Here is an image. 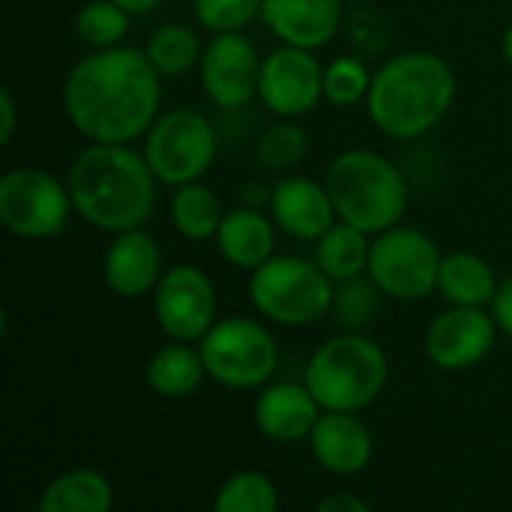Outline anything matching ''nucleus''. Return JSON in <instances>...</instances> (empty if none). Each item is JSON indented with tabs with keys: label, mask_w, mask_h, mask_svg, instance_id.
Listing matches in <instances>:
<instances>
[{
	"label": "nucleus",
	"mask_w": 512,
	"mask_h": 512,
	"mask_svg": "<svg viewBox=\"0 0 512 512\" xmlns=\"http://www.w3.org/2000/svg\"><path fill=\"white\" fill-rule=\"evenodd\" d=\"M63 114L87 141L129 144L159 117L162 75L147 51L114 45L81 57L60 90Z\"/></svg>",
	"instance_id": "1"
},
{
	"label": "nucleus",
	"mask_w": 512,
	"mask_h": 512,
	"mask_svg": "<svg viewBox=\"0 0 512 512\" xmlns=\"http://www.w3.org/2000/svg\"><path fill=\"white\" fill-rule=\"evenodd\" d=\"M321 411L324 408L318 405L306 381L303 384L282 381L258 393L252 405V423L264 438L276 444H297V441H309Z\"/></svg>",
	"instance_id": "18"
},
{
	"label": "nucleus",
	"mask_w": 512,
	"mask_h": 512,
	"mask_svg": "<svg viewBox=\"0 0 512 512\" xmlns=\"http://www.w3.org/2000/svg\"><path fill=\"white\" fill-rule=\"evenodd\" d=\"M390 363L384 348L360 330H345L324 345L306 363V387L324 411H354L375 405L387 387Z\"/></svg>",
	"instance_id": "5"
},
{
	"label": "nucleus",
	"mask_w": 512,
	"mask_h": 512,
	"mask_svg": "<svg viewBox=\"0 0 512 512\" xmlns=\"http://www.w3.org/2000/svg\"><path fill=\"white\" fill-rule=\"evenodd\" d=\"M309 447L315 462L333 477L363 474L375 453L372 432L354 411H324L309 435Z\"/></svg>",
	"instance_id": "15"
},
{
	"label": "nucleus",
	"mask_w": 512,
	"mask_h": 512,
	"mask_svg": "<svg viewBox=\"0 0 512 512\" xmlns=\"http://www.w3.org/2000/svg\"><path fill=\"white\" fill-rule=\"evenodd\" d=\"M324 186L342 222L369 237L399 225L408 213L405 174L375 150H342L324 171Z\"/></svg>",
	"instance_id": "4"
},
{
	"label": "nucleus",
	"mask_w": 512,
	"mask_h": 512,
	"mask_svg": "<svg viewBox=\"0 0 512 512\" xmlns=\"http://www.w3.org/2000/svg\"><path fill=\"white\" fill-rule=\"evenodd\" d=\"M264 0H192L195 21L210 33H234L261 18Z\"/></svg>",
	"instance_id": "32"
},
{
	"label": "nucleus",
	"mask_w": 512,
	"mask_h": 512,
	"mask_svg": "<svg viewBox=\"0 0 512 512\" xmlns=\"http://www.w3.org/2000/svg\"><path fill=\"white\" fill-rule=\"evenodd\" d=\"M489 309H492V318H495L498 330L512 342V276H507L498 285V294H495V300H492Z\"/></svg>",
	"instance_id": "33"
},
{
	"label": "nucleus",
	"mask_w": 512,
	"mask_h": 512,
	"mask_svg": "<svg viewBox=\"0 0 512 512\" xmlns=\"http://www.w3.org/2000/svg\"><path fill=\"white\" fill-rule=\"evenodd\" d=\"M369 234L348 225V222H333L318 240H315V264L333 279L345 282L354 276H363L369 270Z\"/></svg>",
	"instance_id": "24"
},
{
	"label": "nucleus",
	"mask_w": 512,
	"mask_h": 512,
	"mask_svg": "<svg viewBox=\"0 0 512 512\" xmlns=\"http://www.w3.org/2000/svg\"><path fill=\"white\" fill-rule=\"evenodd\" d=\"M501 48H504V60L512 66V24L507 27V33H504V39H501Z\"/></svg>",
	"instance_id": "37"
},
{
	"label": "nucleus",
	"mask_w": 512,
	"mask_h": 512,
	"mask_svg": "<svg viewBox=\"0 0 512 512\" xmlns=\"http://www.w3.org/2000/svg\"><path fill=\"white\" fill-rule=\"evenodd\" d=\"M261 21L279 42L318 51L339 33L342 0H264Z\"/></svg>",
	"instance_id": "19"
},
{
	"label": "nucleus",
	"mask_w": 512,
	"mask_h": 512,
	"mask_svg": "<svg viewBox=\"0 0 512 512\" xmlns=\"http://www.w3.org/2000/svg\"><path fill=\"white\" fill-rule=\"evenodd\" d=\"M309 150V135L300 123H294L291 117H282L279 123H273L255 144V162L264 171H288L297 162H303Z\"/></svg>",
	"instance_id": "29"
},
{
	"label": "nucleus",
	"mask_w": 512,
	"mask_h": 512,
	"mask_svg": "<svg viewBox=\"0 0 512 512\" xmlns=\"http://www.w3.org/2000/svg\"><path fill=\"white\" fill-rule=\"evenodd\" d=\"M114 504L111 483L93 468H69L57 474L39 495V512H108Z\"/></svg>",
	"instance_id": "22"
},
{
	"label": "nucleus",
	"mask_w": 512,
	"mask_h": 512,
	"mask_svg": "<svg viewBox=\"0 0 512 512\" xmlns=\"http://www.w3.org/2000/svg\"><path fill=\"white\" fill-rule=\"evenodd\" d=\"M372 504L363 501L360 495H351V492H336V495H327L321 504H318V512H369Z\"/></svg>",
	"instance_id": "34"
},
{
	"label": "nucleus",
	"mask_w": 512,
	"mask_h": 512,
	"mask_svg": "<svg viewBox=\"0 0 512 512\" xmlns=\"http://www.w3.org/2000/svg\"><path fill=\"white\" fill-rule=\"evenodd\" d=\"M144 159L165 186L201 180L216 159V129L201 111L171 108L147 129Z\"/></svg>",
	"instance_id": "10"
},
{
	"label": "nucleus",
	"mask_w": 512,
	"mask_h": 512,
	"mask_svg": "<svg viewBox=\"0 0 512 512\" xmlns=\"http://www.w3.org/2000/svg\"><path fill=\"white\" fill-rule=\"evenodd\" d=\"M129 21H132V15L123 6H117L114 0H87L75 12V33L93 51L114 48V45H123V39L129 33Z\"/></svg>",
	"instance_id": "28"
},
{
	"label": "nucleus",
	"mask_w": 512,
	"mask_h": 512,
	"mask_svg": "<svg viewBox=\"0 0 512 512\" xmlns=\"http://www.w3.org/2000/svg\"><path fill=\"white\" fill-rule=\"evenodd\" d=\"M498 324L483 306H450L426 330V357L441 372H468L489 357Z\"/></svg>",
	"instance_id": "13"
},
{
	"label": "nucleus",
	"mask_w": 512,
	"mask_h": 512,
	"mask_svg": "<svg viewBox=\"0 0 512 512\" xmlns=\"http://www.w3.org/2000/svg\"><path fill=\"white\" fill-rule=\"evenodd\" d=\"M147 57L162 78H180L201 63V42L186 24H162L147 39Z\"/></svg>",
	"instance_id": "26"
},
{
	"label": "nucleus",
	"mask_w": 512,
	"mask_h": 512,
	"mask_svg": "<svg viewBox=\"0 0 512 512\" xmlns=\"http://www.w3.org/2000/svg\"><path fill=\"white\" fill-rule=\"evenodd\" d=\"M270 216L288 237L306 243H315L339 219L327 186L309 177H282L270 189Z\"/></svg>",
	"instance_id": "17"
},
{
	"label": "nucleus",
	"mask_w": 512,
	"mask_h": 512,
	"mask_svg": "<svg viewBox=\"0 0 512 512\" xmlns=\"http://www.w3.org/2000/svg\"><path fill=\"white\" fill-rule=\"evenodd\" d=\"M66 183L75 213L105 234L141 228L156 207L159 180L144 153L129 144L90 141L72 159Z\"/></svg>",
	"instance_id": "2"
},
{
	"label": "nucleus",
	"mask_w": 512,
	"mask_h": 512,
	"mask_svg": "<svg viewBox=\"0 0 512 512\" xmlns=\"http://www.w3.org/2000/svg\"><path fill=\"white\" fill-rule=\"evenodd\" d=\"M378 294H381V288L372 282V276L369 279L354 276V279L336 282L330 315L345 330H363L366 324H372V318L378 312Z\"/></svg>",
	"instance_id": "30"
},
{
	"label": "nucleus",
	"mask_w": 512,
	"mask_h": 512,
	"mask_svg": "<svg viewBox=\"0 0 512 512\" xmlns=\"http://www.w3.org/2000/svg\"><path fill=\"white\" fill-rule=\"evenodd\" d=\"M162 273V249L144 228L114 234L102 261V276L111 294L126 300L144 297L159 285Z\"/></svg>",
	"instance_id": "16"
},
{
	"label": "nucleus",
	"mask_w": 512,
	"mask_h": 512,
	"mask_svg": "<svg viewBox=\"0 0 512 512\" xmlns=\"http://www.w3.org/2000/svg\"><path fill=\"white\" fill-rule=\"evenodd\" d=\"M495 270L477 252H450L441 258L438 291L450 306H492L498 294Z\"/></svg>",
	"instance_id": "21"
},
{
	"label": "nucleus",
	"mask_w": 512,
	"mask_h": 512,
	"mask_svg": "<svg viewBox=\"0 0 512 512\" xmlns=\"http://www.w3.org/2000/svg\"><path fill=\"white\" fill-rule=\"evenodd\" d=\"M324 96V66L315 51L297 45H279L261 63L258 99L276 117H303Z\"/></svg>",
	"instance_id": "12"
},
{
	"label": "nucleus",
	"mask_w": 512,
	"mask_h": 512,
	"mask_svg": "<svg viewBox=\"0 0 512 512\" xmlns=\"http://www.w3.org/2000/svg\"><path fill=\"white\" fill-rule=\"evenodd\" d=\"M276 222H270L261 210L255 207H237L222 216V225L216 231V249L219 255L237 267V270H255L264 261L273 258L276 249Z\"/></svg>",
	"instance_id": "20"
},
{
	"label": "nucleus",
	"mask_w": 512,
	"mask_h": 512,
	"mask_svg": "<svg viewBox=\"0 0 512 512\" xmlns=\"http://www.w3.org/2000/svg\"><path fill=\"white\" fill-rule=\"evenodd\" d=\"M198 351L207 366V378L228 390H258L279 366V345L273 333L255 318L216 321Z\"/></svg>",
	"instance_id": "7"
},
{
	"label": "nucleus",
	"mask_w": 512,
	"mask_h": 512,
	"mask_svg": "<svg viewBox=\"0 0 512 512\" xmlns=\"http://www.w3.org/2000/svg\"><path fill=\"white\" fill-rule=\"evenodd\" d=\"M222 201L219 195L204 186L201 180L174 186L171 195V225L180 237L192 240V243H204L213 240L219 225H222Z\"/></svg>",
	"instance_id": "25"
},
{
	"label": "nucleus",
	"mask_w": 512,
	"mask_h": 512,
	"mask_svg": "<svg viewBox=\"0 0 512 512\" xmlns=\"http://www.w3.org/2000/svg\"><path fill=\"white\" fill-rule=\"evenodd\" d=\"M336 282L315 258L273 255L249 276V300L255 312L279 327H309L330 315Z\"/></svg>",
	"instance_id": "6"
},
{
	"label": "nucleus",
	"mask_w": 512,
	"mask_h": 512,
	"mask_svg": "<svg viewBox=\"0 0 512 512\" xmlns=\"http://www.w3.org/2000/svg\"><path fill=\"white\" fill-rule=\"evenodd\" d=\"M15 123H18V108H15V96L9 87L0 90V144H9L15 135Z\"/></svg>",
	"instance_id": "35"
},
{
	"label": "nucleus",
	"mask_w": 512,
	"mask_h": 512,
	"mask_svg": "<svg viewBox=\"0 0 512 512\" xmlns=\"http://www.w3.org/2000/svg\"><path fill=\"white\" fill-rule=\"evenodd\" d=\"M216 285L195 264H174L153 288V318L171 342H201L216 324Z\"/></svg>",
	"instance_id": "11"
},
{
	"label": "nucleus",
	"mask_w": 512,
	"mask_h": 512,
	"mask_svg": "<svg viewBox=\"0 0 512 512\" xmlns=\"http://www.w3.org/2000/svg\"><path fill=\"white\" fill-rule=\"evenodd\" d=\"M147 387L162 399H186L207 378V366L192 342H171L159 348L147 363Z\"/></svg>",
	"instance_id": "23"
},
{
	"label": "nucleus",
	"mask_w": 512,
	"mask_h": 512,
	"mask_svg": "<svg viewBox=\"0 0 512 512\" xmlns=\"http://www.w3.org/2000/svg\"><path fill=\"white\" fill-rule=\"evenodd\" d=\"M441 258V249L426 231L399 222L375 234L366 273L384 297L414 303L438 288Z\"/></svg>",
	"instance_id": "9"
},
{
	"label": "nucleus",
	"mask_w": 512,
	"mask_h": 512,
	"mask_svg": "<svg viewBox=\"0 0 512 512\" xmlns=\"http://www.w3.org/2000/svg\"><path fill=\"white\" fill-rule=\"evenodd\" d=\"M216 512H276L279 510V489L276 483L261 471H237L231 474L216 498Z\"/></svg>",
	"instance_id": "27"
},
{
	"label": "nucleus",
	"mask_w": 512,
	"mask_h": 512,
	"mask_svg": "<svg viewBox=\"0 0 512 512\" xmlns=\"http://www.w3.org/2000/svg\"><path fill=\"white\" fill-rule=\"evenodd\" d=\"M69 183L57 174L18 165L0 180V225L21 240H48L63 234L72 213Z\"/></svg>",
	"instance_id": "8"
},
{
	"label": "nucleus",
	"mask_w": 512,
	"mask_h": 512,
	"mask_svg": "<svg viewBox=\"0 0 512 512\" xmlns=\"http://www.w3.org/2000/svg\"><path fill=\"white\" fill-rule=\"evenodd\" d=\"M117 6H123L129 15H144V12H153L162 0H114Z\"/></svg>",
	"instance_id": "36"
},
{
	"label": "nucleus",
	"mask_w": 512,
	"mask_h": 512,
	"mask_svg": "<svg viewBox=\"0 0 512 512\" xmlns=\"http://www.w3.org/2000/svg\"><path fill=\"white\" fill-rule=\"evenodd\" d=\"M261 54L249 36L240 30L234 33H213L201 54V87L207 99L219 108H240L258 93L261 78Z\"/></svg>",
	"instance_id": "14"
},
{
	"label": "nucleus",
	"mask_w": 512,
	"mask_h": 512,
	"mask_svg": "<svg viewBox=\"0 0 512 512\" xmlns=\"http://www.w3.org/2000/svg\"><path fill=\"white\" fill-rule=\"evenodd\" d=\"M369 84L372 72L363 66L360 57H336L330 66H324V99H330L339 108L366 102Z\"/></svg>",
	"instance_id": "31"
},
{
	"label": "nucleus",
	"mask_w": 512,
	"mask_h": 512,
	"mask_svg": "<svg viewBox=\"0 0 512 512\" xmlns=\"http://www.w3.org/2000/svg\"><path fill=\"white\" fill-rule=\"evenodd\" d=\"M456 102V72L435 51H405L378 72L366 93V111L375 129L393 141L429 135Z\"/></svg>",
	"instance_id": "3"
}]
</instances>
